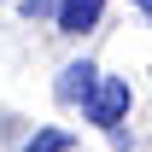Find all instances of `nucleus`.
<instances>
[{
	"label": "nucleus",
	"instance_id": "1",
	"mask_svg": "<svg viewBox=\"0 0 152 152\" xmlns=\"http://www.w3.org/2000/svg\"><path fill=\"white\" fill-rule=\"evenodd\" d=\"M82 111H88V123H99V129L117 134V123H123V111H129V82H123V76H99L94 99H88Z\"/></svg>",
	"mask_w": 152,
	"mask_h": 152
},
{
	"label": "nucleus",
	"instance_id": "2",
	"mask_svg": "<svg viewBox=\"0 0 152 152\" xmlns=\"http://www.w3.org/2000/svg\"><path fill=\"white\" fill-rule=\"evenodd\" d=\"M94 88H99V70L88 64V58H76V64H64V76H58V105H88L94 99Z\"/></svg>",
	"mask_w": 152,
	"mask_h": 152
},
{
	"label": "nucleus",
	"instance_id": "3",
	"mask_svg": "<svg viewBox=\"0 0 152 152\" xmlns=\"http://www.w3.org/2000/svg\"><path fill=\"white\" fill-rule=\"evenodd\" d=\"M99 12H105V0H64L53 23H58V35H88L99 23Z\"/></svg>",
	"mask_w": 152,
	"mask_h": 152
},
{
	"label": "nucleus",
	"instance_id": "4",
	"mask_svg": "<svg viewBox=\"0 0 152 152\" xmlns=\"http://www.w3.org/2000/svg\"><path fill=\"white\" fill-rule=\"evenodd\" d=\"M23 152H70V134L64 129H41V134L23 140Z\"/></svg>",
	"mask_w": 152,
	"mask_h": 152
},
{
	"label": "nucleus",
	"instance_id": "5",
	"mask_svg": "<svg viewBox=\"0 0 152 152\" xmlns=\"http://www.w3.org/2000/svg\"><path fill=\"white\" fill-rule=\"evenodd\" d=\"M58 6H64V0H18L23 18H58Z\"/></svg>",
	"mask_w": 152,
	"mask_h": 152
},
{
	"label": "nucleus",
	"instance_id": "6",
	"mask_svg": "<svg viewBox=\"0 0 152 152\" xmlns=\"http://www.w3.org/2000/svg\"><path fill=\"white\" fill-rule=\"evenodd\" d=\"M129 6H140V12H146V18H152V0H129Z\"/></svg>",
	"mask_w": 152,
	"mask_h": 152
}]
</instances>
